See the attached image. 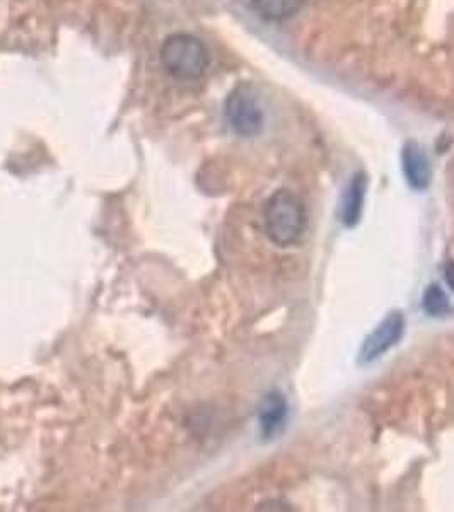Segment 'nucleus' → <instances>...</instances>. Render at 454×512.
<instances>
[{
  "label": "nucleus",
  "mask_w": 454,
  "mask_h": 512,
  "mask_svg": "<svg viewBox=\"0 0 454 512\" xmlns=\"http://www.w3.org/2000/svg\"><path fill=\"white\" fill-rule=\"evenodd\" d=\"M422 309L432 318L448 315L451 304H449L448 294L444 292L443 287L439 284H431L425 289L424 297H422Z\"/></svg>",
  "instance_id": "9"
},
{
  "label": "nucleus",
  "mask_w": 454,
  "mask_h": 512,
  "mask_svg": "<svg viewBox=\"0 0 454 512\" xmlns=\"http://www.w3.org/2000/svg\"><path fill=\"white\" fill-rule=\"evenodd\" d=\"M161 62L171 76L178 79H198L209 67V52L197 36L176 33L164 40Z\"/></svg>",
  "instance_id": "2"
},
{
  "label": "nucleus",
  "mask_w": 454,
  "mask_h": 512,
  "mask_svg": "<svg viewBox=\"0 0 454 512\" xmlns=\"http://www.w3.org/2000/svg\"><path fill=\"white\" fill-rule=\"evenodd\" d=\"M444 277H446V282H448L449 287L454 291V263H449L448 267H446Z\"/></svg>",
  "instance_id": "10"
},
{
  "label": "nucleus",
  "mask_w": 454,
  "mask_h": 512,
  "mask_svg": "<svg viewBox=\"0 0 454 512\" xmlns=\"http://www.w3.org/2000/svg\"><path fill=\"white\" fill-rule=\"evenodd\" d=\"M366 190L367 178L364 173H356L350 178L340 198V221L345 227H356L361 221Z\"/></svg>",
  "instance_id": "7"
},
{
  "label": "nucleus",
  "mask_w": 454,
  "mask_h": 512,
  "mask_svg": "<svg viewBox=\"0 0 454 512\" xmlns=\"http://www.w3.org/2000/svg\"><path fill=\"white\" fill-rule=\"evenodd\" d=\"M287 414H289V405H287L286 396L280 391H270L263 396L258 407V424H260L262 436L265 439L277 436L286 425Z\"/></svg>",
  "instance_id": "6"
},
{
  "label": "nucleus",
  "mask_w": 454,
  "mask_h": 512,
  "mask_svg": "<svg viewBox=\"0 0 454 512\" xmlns=\"http://www.w3.org/2000/svg\"><path fill=\"white\" fill-rule=\"evenodd\" d=\"M253 9L265 21H286L296 16L304 6V0H251Z\"/></svg>",
  "instance_id": "8"
},
{
  "label": "nucleus",
  "mask_w": 454,
  "mask_h": 512,
  "mask_svg": "<svg viewBox=\"0 0 454 512\" xmlns=\"http://www.w3.org/2000/svg\"><path fill=\"white\" fill-rule=\"evenodd\" d=\"M402 169L408 185L417 192H424L431 185V164H429L424 147L420 146L419 142L410 140L403 146Z\"/></svg>",
  "instance_id": "5"
},
{
  "label": "nucleus",
  "mask_w": 454,
  "mask_h": 512,
  "mask_svg": "<svg viewBox=\"0 0 454 512\" xmlns=\"http://www.w3.org/2000/svg\"><path fill=\"white\" fill-rule=\"evenodd\" d=\"M268 239L280 248H289L303 239L308 227L304 202L291 190H279L268 198L263 210Z\"/></svg>",
  "instance_id": "1"
},
{
  "label": "nucleus",
  "mask_w": 454,
  "mask_h": 512,
  "mask_svg": "<svg viewBox=\"0 0 454 512\" xmlns=\"http://www.w3.org/2000/svg\"><path fill=\"white\" fill-rule=\"evenodd\" d=\"M224 113L229 127L241 137H255L262 132V106L245 86H239L227 96Z\"/></svg>",
  "instance_id": "3"
},
{
  "label": "nucleus",
  "mask_w": 454,
  "mask_h": 512,
  "mask_svg": "<svg viewBox=\"0 0 454 512\" xmlns=\"http://www.w3.org/2000/svg\"><path fill=\"white\" fill-rule=\"evenodd\" d=\"M403 332H405V318L402 311L388 313L364 340L359 350V364L367 366L381 359L402 340Z\"/></svg>",
  "instance_id": "4"
}]
</instances>
